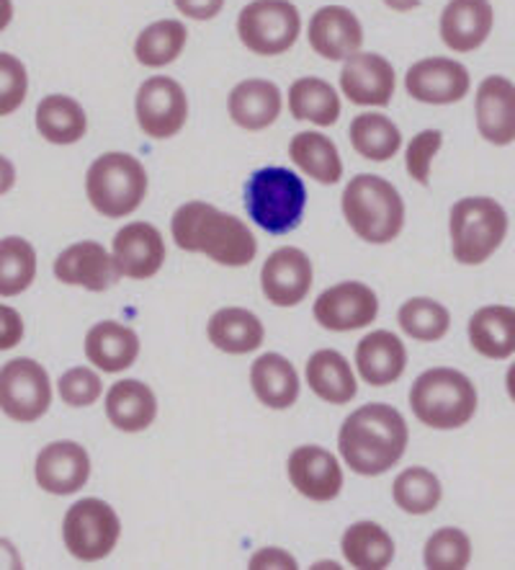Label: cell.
Returning a JSON list of instances; mask_svg holds the SVG:
<instances>
[{
  "mask_svg": "<svg viewBox=\"0 0 515 570\" xmlns=\"http://www.w3.org/2000/svg\"><path fill=\"white\" fill-rule=\"evenodd\" d=\"M178 11H181L186 19L194 21H209L225 8V0H174Z\"/></svg>",
  "mask_w": 515,
  "mask_h": 570,
  "instance_id": "obj_46",
  "label": "cell"
},
{
  "mask_svg": "<svg viewBox=\"0 0 515 570\" xmlns=\"http://www.w3.org/2000/svg\"><path fill=\"white\" fill-rule=\"evenodd\" d=\"M188 31L181 21L162 19L147 27L135 42V57L145 68H162L176 62L186 47Z\"/></svg>",
  "mask_w": 515,
  "mask_h": 570,
  "instance_id": "obj_36",
  "label": "cell"
},
{
  "mask_svg": "<svg viewBox=\"0 0 515 570\" xmlns=\"http://www.w3.org/2000/svg\"><path fill=\"white\" fill-rule=\"evenodd\" d=\"M23 338V321L13 307L0 305V352L19 346Z\"/></svg>",
  "mask_w": 515,
  "mask_h": 570,
  "instance_id": "obj_44",
  "label": "cell"
},
{
  "mask_svg": "<svg viewBox=\"0 0 515 570\" xmlns=\"http://www.w3.org/2000/svg\"><path fill=\"white\" fill-rule=\"evenodd\" d=\"M343 558L358 570H384L395 560V542L376 521H356L343 534Z\"/></svg>",
  "mask_w": 515,
  "mask_h": 570,
  "instance_id": "obj_31",
  "label": "cell"
},
{
  "mask_svg": "<svg viewBox=\"0 0 515 570\" xmlns=\"http://www.w3.org/2000/svg\"><path fill=\"white\" fill-rule=\"evenodd\" d=\"M469 344L487 360H511L515 352V313L513 307L489 305L472 315Z\"/></svg>",
  "mask_w": 515,
  "mask_h": 570,
  "instance_id": "obj_30",
  "label": "cell"
},
{
  "mask_svg": "<svg viewBox=\"0 0 515 570\" xmlns=\"http://www.w3.org/2000/svg\"><path fill=\"white\" fill-rule=\"evenodd\" d=\"M350 142L358 156L374 163L392 160L403 148V132L384 114H362L350 121Z\"/></svg>",
  "mask_w": 515,
  "mask_h": 570,
  "instance_id": "obj_35",
  "label": "cell"
},
{
  "mask_svg": "<svg viewBox=\"0 0 515 570\" xmlns=\"http://www.w3.org/2000/svg\"><path fill=\"white\" fill-rule=\"evenodd\" d=\"M207 336L219 352L225 354H250L264 344L266 331L256 313L242 307H222L209 317Z\"/></svg>",
  "mask_w": 515,
  "mask_h": 570,
  "instance_id": "obj_28",
  "label": "cell"
},
{
  "mask_svg": "<svg viewBox=\"0 0 515 570\" xmlns=\"http://www.w3.org/2000/svg\"><path fill=\"white\" fill-rule=\"evenodd\" d=\"M260 287L276 307L299 305L313 289V261L294 246L274 250L260 272Z\"/></svg>",
  "mask_w": 515,
  "mask_h": 570,
  "instance_id": "obj_14",
  "label": "cell"
},
{
  "mask_svg": "<svg viewBox=\"0 0 515 570\" xmlns=\"http://www.w3.org/2000/svg\"><path fill=\"white\" fill-rule=\"evenodd\" d=\"M29 94V76L19 57L0 52V117H8Z\"/></svg>",
  "mask_w": 515,
  "mask_h": 570,
  "instance_id": "obj_41",
  "label": "cell"
},
{
  "mask_svg": "<svg viewBox=\"0 0 515 570\" xmlns=\"http://www.w3.org/2000/svg\"><path fill=\"white\" fill-rule=\"evenodd\" d=\"M477 129L489 145L508 148L515 140V88L508 78L489 76L477 88Z\"/></svg>",
  "mask_w": 515,
  "mask_h": 570,
  "instance_id": "obj_21",
  "label": "cell"
},
{
  "mask_svg": "<svg viewBox=\"0 0 515 570\" xmlns=\"http://www.w3.org/2000/svg\"><path fill=\"white\" fill-rule=\"evenodd\" d=\"M55 276L62 284H72V287H83L91 292H106L111 284L121 279L113 256L101 243L93 240H83L65 248L55 261Z\"/></svg>",
  "mask_w": 515,
  "mask_h": 570,
  "instance_id": "obj_20",
  "label": "cell"
},
{
  "mask_svg": "<svg viewBox=\"0 0 515 570\" xmlns=\"http://www.w3.org/2000/svg\"><path fill=\"white\" fill-rule=\"evenodd\" d=\"M11 19H13V3L11 0H0V31L8 29Z\"/></svg>",
  "mask_w": 515,
  "mask_h": 570,
  "instance_id": "obj_49",
  "label": "cell"
},
{
  "mask_svg": "<svg viewBox=\"0 0 515 570\" xmlns=\"http://www.w3.org/2000/svg\"><path fill=\"white\" fill-rule=\"evenodd\" d=\"M407 423L403 413L387 403H366L343 421L338 450L346 465L358 475H384L403 460L407 450Z\"/></svg>",
  "mask_w": 515,
  "mask_h": 570,
  "instance_id": "obj_1",
  "label": "cell"
},
{
  "mask_svg": "<svg viewBox=\"0 0 515 570\" xmlns=\"http://www.w3.org/2000/svg\"><path fill=\"white\" fill-rule=\"evenodd\" d=\"M286 472H289L291 485L297 488L299 495L309 501L328 503L338 499L343 491V470L338 458L317 444H305L294 450Z\"/></svg>",
  "mask_w": 515,
  "mask_h": 570,
  "instance_id": "obj_15",
  "label": "cell"
},
{
  "mask_svg": "<svg viewBox=\"0 0 515 570\" xmlns=\"http://www.w3.org/2000/svg\"><path fill=\"white\" fill-rule=\"evenodd\" d=\"M113 264L129 279H150L166 264V243L150 223H129L113 235Z\"/></svg>",
  "mask_w": 515,
  "mask_h": 570,
  "instance_id": "obj_18",
  "label": "cell"
},
{
  "mask_svg": "<svg viewBox=\"0 0 515 570\" xmlns=\"http://www.w3.org/2000/svg\"><path fill=\"white\" fill-rule=\"evenodd\" d=\"M252 393L266 409L286 411L299 401V374L281 354H264L250 366Z\"/></svg>",
  "mask_w": 515,
  "mask_h": 570,
  "instance_id": "obj_27",
  "label": "cell"
},
{
  "mask_svg": "<svg viewBox=\"0 0 515 570\" xmlns=\"http://www.w3.org/2000/svg\"><path fill=\"white\" fill-rule=\"evenodd\" d=\"M13 184H16V168H13V163L8 160L6 156H0V197L11 191Z\"/></svg>",
  "mask_w": 515,
  "mask_h": 570,
  "instance_id": "obj_47",
  "label": "cell"
},
{
  "mask_svg": "<svg viewBox=\"0 0 515 570\" xmlns=\"http://www.w3.org/2000/svg\"><path fill=\"white\" fill-rule=\"evenodd\" d=\"M281 106L279 86L258 78L237 83L230 91V99H227V111H230L235 125L250 129V132L271 127L279 119Z\"/></svg>",
  "mask_w": 515,
  "mask_h": 570,
  "instance_id": "obj_24",
  "label": "cell"
},
{
  "mask_svg": "<svg viewBox=\"0 0 515 570\" xmlns=\"http://www.w3.org/2000/svg\"><path fill=\"white\" fill-rule=\"evenodd\" d=\"M307 382L317 397L333 405H346L358 393L356 374L350 370L348 360L333 348H323V352L309 356Z\"/></svg>",
  "mask_w": 515,
  "mask_h": 570,
  "instance_id": "obj_29",
  "label": "cell"
},
{
  "mask_svg": "<svg viewBox=\"0 0 515 570\" xmlns=\"http://www.w3.org/2000/svg\"><path fill=\"white\" fill-rule=\"evenodd\" d=\"M305 207L307 186L289 168H258L245 184V209L268 235H286L299 227Z\"/></svg>",
  "mask_w": 515,
  "mask_h": 570,
  "instance_id": "obj_4",
  "label": "cell"
},
{
  "mask_svg": "<svg viewBox=\"0 0 515 570\" xmlns=\"http://www.w3.org/2000/svg\"><path fill=\"white\" fill-rule=\"evenodd\" d=\"M397 323L415 341H440L452 328V313L430 297H413L399 307Z\"/></svg>",
  "mask_w": 515,
  "mask_h": 570,
  "instance_id": "obj_39",
  "label": "cell"
},
{
  "mask_svg": "<svg viewBox=\"0 0 515 570\" xmlns=\"http://www.w3.org/2000/svg\"><path fill=\"white\" fill-rule=\"evenodd\" d=\"M252 570H297V560H294L289 552L279 548H264L258 550L250 560Z\"/></svg>",
  "mask_w": 515,
  "mask_h": 570,
  "instance_id": "obj_45",
  "label": "cell"
},
{
  "mask_svg": "<svg viewBox=\"0 0 515 570\" xmlns=\"http://www.w3.org/2000/svg\"><path fill=\"white\" fill-rule=\"evenodd\" d=\"M440 145H444V135L438 129H423L420 135L413 137L405 150L407 174L413 176V181H418L420 186L430 184V166L433 158L438 156Z\"/></svg>",
  "mask_w": 515,
  "mask_h": 570,
  "instance_id": "obj_43",
  "label": "cell"
},
{
  "mask_svg": "<svg viewBox=\"0 0 515 570\" xmlns=\"http://www.w3.org/2000/svg\"><path fill=\"white\" fill-rule=\"evenodd\" d=\"M37 129L47 142L72 145L88 132V117L76 99L55 94L37 106Z\"/></svg>",
  "mask_w": 515,
  "mask_h": 570,
  "instance_id": "obj_32",
  "label": "cell"
},
{
  "mask_svg": "<svg viewBox=\"0 0 515 570\" xmlns=\"http://www.w3.org/2000/svg\"><path fill=\"white\" fill-rule=\"evenodd\" d=\"M343 215L358 238L384 246L403 233L405 202L387 178L364 174L350 178L343 191Z\"/></svg>",
  "mask_w": 515,
  "mask_h": 570,
  "instance_id": "obj_3",
  "label": "cell"
},
{
  "mask_svg": "<svg viewBox=\"0 0 515 570\" xmlns=\"http://www.w3.org/2000/svg\"><path fill=\"white\" fill-rule=\"evenodd\" d=\"M0 568H23L19 552H16V548L11 542H6L3 537H0Z\"/></svg>",
  "mask_w": 515,
  "mask_h": 570,
  "instance_id": "obj_48",
  "label": "cell"
},
{
  "mask_svg": "<svg viewBox=\"0 0 515 570\" xmlns=\"http://www.w3.org/2000/svg\"><path fill=\"white\" fill-rule=\"evenodd\" d=\"M34 475L42 491L72 495L83 491L91 478V458L78 442H52L39 452Z\"/></svg>",
  "mask_w": 515,
  "mask_h": 570,
  "instance_id": "obj_17",
  "label": "cell"
},
{
  "mask_svg": "<svg viewBox=\"0 0 515 570\" xmlns=\"http://www.w3.org/2000/svg\"><path fill=\"white\" fill-rule=\"evenodd\" d=\"M37 279V250L29 240L11 235L0 240V297H16Z\"/></svg>",
  "mask_w": 515,
  "mask_h": 570,
  "instance_id": "obj_37",
  "label": "cell"
},
{
  "mask_svg": "<svg viewBox=\"0 0 515 570\" xmlns=\"http://www.w3.org/2000/svg\"><path fill=\"white\" fill-rule=\"evenodd\" d=\"M60 397L72 409H88L93 405L103 393V382L93 370L88 366H76V370L65 372L60 382H57Z\"/></svg>",
  "mask_w": 515,
  "mask_h": 570,
  "instance_id": "obj_42",
  "label": "cell"
},
{
  "mask_svg": "<svg viewBox=\"0 0 515 570\" xmlns=\"http://www.w3.org/2000/svg\"><path fill=\"white\" fill-rule=\"evenodd\" d=\"M86 356L101 372H125L140 356V338L127 325L117 321H101L88 331Z\"/></svg>",
  "mask_w": 515,
  "mask_h": 570,
  "instance_id": "obj_25",
  "label": "cell"
},
{
  "mask_svg": "<svg viewBox=\"0 0 515 570\" xmlns=\"http://www.w3.org/2000/svg\"><path fill=\"white\" fill-rule=\"evenodd\" d=\"M395 83V68L374 52H356L340 70V91L356 106H387Z\"/></svg>",
  "mask_w": 515,
  "mask_h": 570,
  "instance_id": "obj_16",
  "label": "cell"
},
{
  "mask_svg": "<svg viewBox=\"0 0 515 570\" xmlns=\"http://www.w3.org/2000/svg\"><path fill=\"white\" fill-rule=\"evenodd\" d=\"M454 258L464 266H479L503 246L508 215L489 197H467L452 207L448 219Z\"/></svg>",
  "mask_w": 515,
  "mask_h": 570,
  "instance_id": "obj_7",
  "label": "cell"
},
{
  "mask_svg": "<svg viewBox=\"0 0 515 570\" xmlns=\"http://www.w3.org/2000/svg\"><path fill=\"white\" fill-rule=\"evenodd\" d=\"M384 3H387L392 11H415V8L420 6V0H384Z\"/></svg>",
  "mask_w": 515,
  "mask_h": 570,
  "instance_id": "obj_50",
  "label": "cell"
},
{
  "mask_svg": "<svg viewBox=\"0 0 515 570\" xmlns=\"http://www.w3.org/2000/svg\"><path fill=\"white\" fill-rule=\"evenodd\" d=\"M469 70L448 57H428L415 62L405 76V91L420 104L446 106L469 94Z\"/></svg>",
  "mask_w": 515,
  "mask_h": 570,
  "instance_id": "obj_13",
  "label": "cell"
},
{
  "mask_svg": "<svg viewBox=\"0 0 515 570\" xmlns=\"http://www.w3.org/2000/svg\"><path fill=\"white\" fill-rule=\"evenodd\" d=\"M52 405V382L47 370L34 360H11L0 366V411L8 419L39 421Z\"/></svg>",
  "mask_w": 515,
  "mask_h": 570,
  "instance_id": "obj_10",
  "label": "cell"
},
{
  "mask_svg": "<svg viewBox=\"0 0 515 570\" xmlns=\"http://www.w3.org/2000/svg\"><path fill=\"white\" fill-rule=\"evenodd\" d=\"M299 29V11L289 0H252L237 19L240 42L260 57L289 52L297 45Z\"/></svg>",
  "mask_w": 515,
  "mask_h": 570,
  "instance_id": "obj_8",
  "label": "cell"
},
{
  "mask_svg": "<svg viewBox=\"0 0 515 570\" xmlns=\"http://www.w3.org/2000/svg\"><path fill=\"white\" fill-rule=\"evenodd\" d=\"M315 321L323 325L325 331L333 333H348L366 328L379 315V297L372 287L362 282H343L335 287L325 289L320 297L315 299Z\"/></svg>",
  "mask_w": 515,
  "mask_h": 570,
  "instance_id": "obj_12",
  "label": "cell"
},
{
  "mask_svg": "<svg viewBox=\"0 0 515 570\" xmlns=\"http://www.w3.org/2000/svg\"><path fill=\"white\" fill-rule=\"evenodd\" d=\"M313 50L330 62H343L362 52L364 29L354 11L343 6H325L313 16L307 29Z\"/></svg>",
  "mask_w": 515,
  "mask_h": 570,
  "instance_id": "obj_19",
  "label": "cell"
},
{
  "mask_svg": "<svg viewBox=\"0 0 515 570\" xmlns=\"http://www.w3.org/2000/svg\"><path fill=\"white\" fill-rule=\"evenodd\" d=\"M170 233L186 254H204L222 266H248L258 254L250 227L209 202H186L178 207L170 219Z\"/></svg>",
  "mask_w": 515,
  "mask_h": 570,
  "instance_id": "obj_2",
  "label": "cell"
},
{
  "mask_svg": "<svg viewBox=\"0 0 515 570\" xmlns=\"http://www.w3.org/2000/svg\"><path fill=\"white\" fill-rule=\"evenodd\" d=\"M356 366L366 385L384 387L405 374L407 348L392 331H374L356 346Z\"/></svg>",
  "mask_w": 515,
  "mask_h": 570,
  "instance_id": "obj_23",
  "label": "cell"
},
{
  "mask_svg": "<svg viewBox=\"0 0 515 570\" xmlns=\"http://www.w3.org/2000/svg\"><path fill=\"white\" fill-rule=\"evenodd\" d=\"M86 194L98 215L127 217L145 202L147 170L129 153H103L88 168Z\"/></svg>",
  "mask_w": 515,
  "mask_h": 570,
  "instance_id": "obj_6",
  "label": "cell"
},
{
  "mask_svg": "<svg viewBox=\"0 0 515 570\" xmlns=\"http://www.w3.org/2000/svg\"><path fill=\"white\" fill-rule=\"evenodd\" d=\"M410 409L423 426L454 431L477 413V390L464 372L436 366L413 382Z\"/></svg>",
  "mask_w": 515,
  "mask_h": 570,
  "instance_id": "obj_5",
  "label": "cell"
},
{
  "mask_svg": "<svg viewBox=\"0 0 515 570\" xmlns=\"http://www.w3.org/2000/svg\"><path fill=\"white\" fill-rule=\"evenodd\" d=\"M472 560L469 537L456 527H444L425 542L423 563L430 570H462Z\"/></svg>",
  "mask_w": 515,
  "mask_h": 570,
  "instance_id": "obj_40",
  "label": "cell"
},
{
  "mask_svg": "<svg viewBox=\"0 0 515 570\" xmlns=\"http://www.w3.org/2000/svg\"><path fill=\"white\" fill-rule=\"evenodd\" d=\"M289 158L299 170H305L309 178L320 181L323 186H333L343 176V160L330 137L323 132H299L291 137Z\"/></svg>",
  "mask_w": 515,
  "mask_h": 570,
  "instance_id": "obj_33",
  "label": "cell"
},
{
  "mask_svg": "<svg viewBox=\"0 0 515 570\" xmlns=\"http://www.w3.org/2000/svg\"><path fill=\"white\" fill-rule=\"evenodd\" d=\"M106 415L125 434H140L155 423L158 401L145 382L121 380L106 393Z\"/></svg>",
  "mask_w": 515,
  "mask_h": 570,
  "instance_id": "obj_26",
  "label": "cell"
},
{
  "mask_svg": "<svg viewBox=\"0 0 515 570\" xmlns=\"http://www.w3.org/2000/svg\"><path fill=\"white\" fill-rule=\"evenodd\" d=\"M289 111L294 119L333 127L340 119V96L323 78H299L289 88Z\"/></svg>",
  "mask_w": 515,
  "mask_h": 570,
  "instance_id": "obj_34",
  "label": "cell"
},
{
  "mask_svg": "<svg viewBox=\"0 0 515 570\" xmlns=\"http://www.w3.org/2000/svg\"><path fill=\"white\" fill-rule=\"evenodd\" d=\"M121 521L109 503L101 499H83L72 503L65 514V548L80 563H98L117 548Z\"/></svg>",
  "mask_w": 515,
  "mask_h": 570,
  "instance_id": "obj_9",
  "label": "cell"
},
{
  "mask_svg": "<svg viewBox=\"0 0 515 570\" xmlns=\"http://www.w3.org/2000/svg\"><path fill=\"white\" fill-rule=\"evenodd\" d=\"M392 495H395V503L405 514L423 517L438 509L444 488H440V480L430 470L407 468L403 475H397L395 485H392Z\"/></svg>",
  "mask_w": 515,
  "mask_h": 570,
  "instance_id": "obj_38",
  "label": "cell"
},
{
  "mask_svg": "<svg viewBox=\"0 0 515 570\" xmlns=\"http://www.w3.org/2000/svg\"><path fill=\"white\" fill-rule=\"evenodd\" d=\"M137 125L152 140H168L181 132L188 119V99L181 83L168 76L147 78L135 101Z\"/></svg>",
  "mask_w": 515,
  "mask_h": 570,
  "instance_id": "obj_11",
  "label": "cell"
},
{
  "mask_svg": "<svg viewBox=\"0 0 515 570\" xmlns=\"http://www.w3.org/2000/svg\"><path fill=\"white\" fill-rule=\"evenodd\" d=\"M493 31L489 0H448L440 13V39L454 52H474Z\"/></svg>",
  "mask_w": 515,
  "mask_h": 570,
  "instance_id": "obj_22",
  "label": "cell"
}]
</instances>
